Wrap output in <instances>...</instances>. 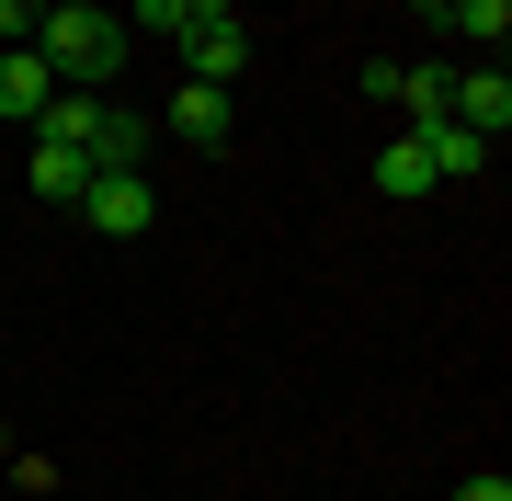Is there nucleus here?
Listing matches in <instances>:
<instances>
[{
    "mask_svg": "<svg viewBox=\"0 0 512 501\" xmlns=\"http://www.w3.org/2000/svg\"><path fill=\"white\" fill-rule=\"evenodd\" d=\"M376 194H387V205L433 194V160H421V137H410V126H399V137H387V149H376Z\"/></svg>",
    "mask_w": 512,
    "mask_h": 501,
    "instance_id": "obj_9",
    "label": "nucleus"
},
{
    "mask_svg": "<svg viewBox=\"0 0 512 501\" xmlns=\"http://www.w3.org/2000/svg\"><path fill=\"white\" fill-rule=\"evenodd\" d=\"M456 501H512V479H501V467H478V479H456Z\"/></svg>",
    "mask_w": 512,
    "mask_h": 501,
    "instance_id": "obj_13",
    "label": "nucleus"
},
{
    "mask_svg": "<svg viewBox=\"0 0 512 501\" xmlns=\"http://www.w3.org/2000/svg\"><path fill=\"white\" fill-rule=\"evenodd\" d=\"M35 23H46V0H0V46H35Z\"/></svg>",
    "mask_w": 512,
    "mask_h": 501,
    "instance_id": "obj_12",
    "label": "nucleus"
},
{
    "mask_svg": "<svg viewBox=\"0 0 512 501\" xmlns=\"http://www.w3.org/2000/svg\"><path fill=\"white\" fill-rule=\"evenodd\" d=\"M410 12H444V0H410Z\"/></svg>",
    "mask_w": 512,
    "mask_h": 501,
    "instance_id": "obj_15",
    "label": "nucleus"
},
{
    "mask_svg": "<svg viewBox=\"0 0 512 501\" xmlns=\"http://www.w3.org/2000/svg\"><path fill=\"white\" fill-rule=\"evenodd\" d=\"M444 114H456L467 137H490V149H501V126H512V80H501V57H490V69H456Z\"/></svg>",
    "mask_w": 512,
    "mask_h": 501,
    "instance_id": "obj_5",
    "label": "nucleus"
},
{
    "mask_svg": "<svg viewBox=\"0 0 512 501\" xmlns=\"http://www.w3.org/2000/svg\"><path fill=\"white\" fill-rule=\"evenodd\" d=\"M183 12H194V23H228V12H239V0H183Z\"/></svg>",
    "mask_w": 512,
    "mask_h": 501,
    "instance_id": "obj_14",
    "label": "nucleus"
},
{
    "mask_svg": "<svg viewBox=\"0 0 512 501\" xmlns=\"http://www.w3.org/2000/svg\"><path fill=\"white\" fill-rule=\"evenodd\" d=\"M80 228H103V240H148V228H160V194H148L137 171H92V183H80Z\"/></svg>",
    "mask_w": 512,
    "mask_h": 501,
    "instance_id": "obj_2",
    "label": "nucleus"
},
{
    "mask_svg": "<svg viewBox=\"0 0 512 501\" xmlns=\"http://www.w3.org/2000/svg\"><path fill=\"white\" fill-rule=\"evenodd\" d=\"M80 160H92V171H137V160H148V114L103 92V103H92V126H80Z\"/></svg>",
    "mask_w": 512,
    "mask_h": 501,
    "instance_id": "obj_3",
    "label": "nucleus"
},
{
    "mask_svg": "<svg viewBox=\"0 0 512 501\" xmlns=\"http://www.w3.org/2000/svg\"><path fill=\"white\" fill-rule=\"evenodd\" d=\"M171 137H183V149H228V92L217 80H183V92H171Z\"/></svg>",
    "mask_w": 512,
    "mask_h": 501,
    "instance_id": "obj_8",
    "label": "nucleus"
},
{
    "mask_svg": "<svg viewBox=\"0 0 512 501\" xmlns=\"http://www.w3.org/2000/svg\"><path fill=\"white\" fill-rule=\"evenodd\" d=\"M421 137V160H433V183H478L490 171V137H467L456 114H433V126H410Z\"/></svg>",
    "mask_w": 512,
    "mask_h": 501,
    "instance_id": "obj_7",
    "label": "nucleus"
},
{
    "mask_svg": "<svg viewBox=\"0 0 512 501\" xmlns=\"http://www.w3.org/2000/svg\"><path fill=\"white\" fill-rule=\"evenodd\" d=\"M433 23H456L467 46H490V57H501V35H512V0H444Z\"/></svg>",
    "mask_w": 512,
    "mask_h": 501,
    "instance_id": "obj_11",
    "label": "nucleus"
},
{
    "mask_svg": "<svg viewBox=\"0 0 512 501\" xmlns=\"http://www.w3.org/2000/svg\"><path fill=\"white\" fill-rule=\"evenodd\" d=\"M171 57H183V80H217V92H228V80L251 69V23H239V12H228V23H194Z\"/></svg>",
    "mask_w": 512,
    "mask_h": 501,
    "instance_id": "obj_4",
    "label": "nucleus"
},
{
    "mask_svg": "<svg viewBox=\"0 0 512 501\" xmlns=\"http://www.w3.org/2000/svg\"><path fill=\"white\" fill-rule=\"evenodd\" d=\"M46 103H57V69L35 46H0V126H35Z\"/></svg>",
    "mask_w": 512,
    "mask_h": 501,
    "instance_id": "obj_6",
    "label": "nucleus"
},
{
    "mask_svg": "<svg viewBox=\"0 0 512 501\" xmlns=\"http://www.w3.org/2000/svg\"><path fill=\"white\" fill-rule=\"evenodd\" d=\"M35 57L57 69V92H114V69H126V12H103V0H46Z\"/></svg>",
    "mask_w": 512,
    "mask_h": 501,
    "instance_id": "obj_1",
    "label": "nucleus"
},
{
    "mask_svg": "<svg viewBox=\"0 0 512 501\" xmlns=\"http://www.w3.org/2000/svg\"><path fill=\"white\" fill-rule=\"evenodd\" d=\"M80 183H92V160H80L69 137H35V194L46 205H80Z\"/></svg>",
    "mask_w": 512,
    "mask_h": 501,
    "instance_id": "obj_10",
    "label": "nucleus"
}]
</instances>
